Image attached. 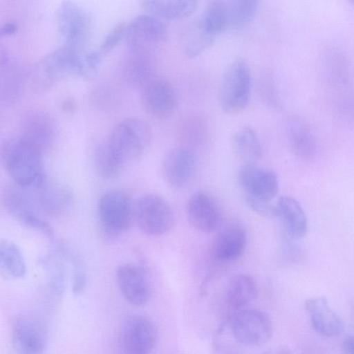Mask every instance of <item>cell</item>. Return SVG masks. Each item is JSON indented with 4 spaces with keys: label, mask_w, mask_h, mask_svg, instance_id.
<instances>
[{
    "label": "cell",
    "mask_w": 354,
    "mask_h": 354,
    "mask_svg": "<svg viewBox=\"0 0 354 354\" xmlns=\"http://www.w3.org/2000/svg\"><path fill=\"white\" fill-rule=\"evenodd\" d=\"M151 138L150 126L140 118L130 117L117 123L95 151V164L99 174L107 179L118 177L142 156Z\"/></svg>",
    "instance_id": "obj_1"
},
{
    "label": "cell",
    "mask_w": 354,
    "mask_h": 354,
    "mask_svg": "<svg viewBox=\"0 0 354 354\" xmlns=\"http://www.w3.org/2000/svg\"><path fill=\"white\" fill-rule=\"evenodd\" d=\"M3 158L14 183L20 186L35 188L46 178L42 150L24 137L5 145Z\"/></svg>",
    "instance_id": "obj_2"
},
{
    "label": "cell",
    "mask_w": 354,
    "mask_h": 354,
    "mask_svg": "<svg viewBox=\"0 0 354 354\" xmlns=\"http://www.w3.org/2000/svg\"><path fill=\"white\" fill-rule=\"evenodd\" d=\"M252 89V74L248 62L236 58L226 68L218 88V102L226 113L242 111L248 104Z\"/></svg>",
    "instance_id": "obj_3"
},
{
    "label": "cell",
    "mask_w": 354,
    "mask_h": 354,
    "mask_svg": "<svg viewBox=\"0 0 354 354\" xmlns=\"http://www.w3.org/2000/svg\"><path fill=\"white\" fill-rule=\"evenodd\" d=\"M101 232L112 239L127 231L133 222V205L129 195L119 189L105 192L97 204Z\"/></svg>",
    "instance_id": "obj_4"
},
{
    "label": "cell",
    "mask_w": 354,
    "mask_h": 354,
    "mask_svg": "<svg viewBox=\"0 0 354 354\" xmlns=\"http://www.w3.org/2000/svg\"><path fill=\"white\" fill-rule=\"evenodd\" d=\"M133 221L144 234L158 236L174 227L175 217L165 198L158 194H148L133 205Z\"/></svg>",
    "instance_id": "obj_5"
},
{
    "label": "cell",
    "mask_w": 354,
    "mask_h": 354,
    "mask_svg": "<svg viewBox=\"0 0 354 354\" xmlns=\"http://www.w3.org/2000/svg\"><path fill=\"white\" fill-rule=\"evenodd\" d=\"M234 339L245 346L266 344L272 333V322L264 312L257 309H239L230 320Z\"/></svg>",
    "instance_id": "obj_6"
},
{
    "label": "cell",
    "mask_w": 354,
    "mask_h": 354,
    "mask_svg": "<svg viewBox=\"0 0 354 354\" xmlns=\"http://www.w3.org/2000/svg\"><path fill=\"white\" fill-rule=\"evenodd\" d=\"M158 339L156 324L144 315H131L125 319L120 327L119 342L127 353H149L156 346Z\"/></svg>",
    "instance_id": "obj_7"
},
{
    "label": "cell",
    "mask_w": 354,
    "mask_h": 354,
    "mask_svg": "<svg viewBox=\"0 0 354 354\" xmlns=\"http://www.w3.org/2000/svg\"><path fill=\"white\" fill-rule=\"evenodd\" d=\"M127 46L136 55H147L157 44L167 39L165 24L158 17L146 14L136 17L126 27Z\"/></svg>",
    "instance_id": "obj_8"
},
{
    "label": "cell",
    "mask_w": 354,
    "mask_h": 354,
    "mask_svg": "<svg viewBox=\"0 0 354 354\" xmlns=\"http://www.w3.org/2000/svg\"><path fill=\"white\" fill-rule=\"evenodd\" d=\"M28 189L15 183L7 186L3 193V205L7 211L24 225L48 235L53 229L36 213Z\"/></svg>",
    "instance_id": "obj_9"
},
{
    "label": "cell",
    "mask_w": 354,
    "mask_h": 354,
    "mask_svg": "<svg viewBox=\"0 0 354 354\" xmlns=\"http://www.w3.org/2000/svg\"><path fill=\"white\" fill-rule=\"evenodd\" d=\"M140 102L148 115L163 120L175 112L178 100L169 82L163 78L153 77L142 87Z\"/></svg>",
    "instance_id": "obj_10"
},
{
    "label": "cell",
    "mask_w": 354,
    "mask_h": 354,
    "mask_svg": "<svg viewBox=\"0 0 354 354\" xmlns=\"http://www.w3.org/2000/svg\"><path fill=\"white\" fill-rule=\"evenodd\" d=\"M57 17L64 45L83 50L89 30L86 14L74 1L64 0L59 7Z\"/></svg>",
    "instance_id": "obj_11"
},
{
    "label": "cell",
    "mask_w": 354,
    "mask_h": 354,
    "mask_svg": "<svg viewBox=\"0 0 354 354\" xmlns=\"http://www.w3.org/2000/svg\"><path fill=\"white\" fill-rule=\"evenodd\" d=\"M238 179L246 196L271 201L278 193L277 174L254 163H244L239 171Z\"/></svg>",
    "instance_id": "obj_12"
},
{
    "label": "cell",
    "mask_w": 354,
    "mask_h": 354,
    "mask_svg": "<svg viewBox=\"0 0 354 354\" xmlns=\"http://www.w3.org/2000/svg\"><path fill=\"white\" fill-rule=\"evenodd\" d=\"M11 337L13 348L19 353H41L47 346V333L43 324L31 317L16 318Z\"/></svg>",
    "instance_id": "obj_13"
},
{
    "label": "cell",
    "mask_w": 354,
    "mask_h": 354,
    "mask_svg": "<svg viewBox=\"0 0 354 354\" xmlns=\"http://www.w3.org/2000/svg\"><path fill=\"white\" fill-rule=\"evenodd\" d=\"M187 214L189 223L205 233L217 231L222 224L223 216L218 204L205 192H198L190 197Z\"/></svg>",
    "instance_id": "obj_14"
},
{
    "label": "cell",
    "mask_w": 354,
    "mask_h": 354,
    "mask_svg": "<svg viewBox=\"0 0 354 354\" xmlns=\"http://www.w3.org/2000/svg\"><path fill=\"white\" fill-rule=\"evenodd\" d=\"M194 168V155L190 149L185 146L170 149L162 162L164 180L173 189L185 187L190 180Z\"/></svg>",
    "instance_id": "obj_15"
},
{
    "label": "cell",
    "mask_w": 354,
    "mask_h": 354,
    "mask_svg": "<svg viewBox=\"0 0 354 354\" xmlns=\"http://www.w3.org/2000/svg\"><path fill=\"white\" fill-rule=\"evenodd\" d=\"M116 281L124 298L131 305L143 306L151 297V288L142 268L132 263H124L116 270Z\"/></svg>",
    "instance_id": "obj_16"
},
{
    "label": "cell",
    "mask_w": 354,
    "mask_h": 354,
    "mask_svg": "<svg viewBox=\"0 0 354 354\" xmlns=\"http://www.w3.org/2000/svg\"><path fill=\"white\" fill-rule=\"evenodd\" d=\"M305 308L314 329L318 333L328 337L341 334L343 323L330 308L326 297L320 296L308 299L305 302Z\"/></svg>",
    "instance_id": "obj_17"
},
{
    "label": "cell",
    "mask_w": 354,
    "mask_h": 354,
    "mask_svg": "<svg viewBox=\"0 0 354 354\" xmlns=\"http://www.w3.org/2000/svg\"><path fill=\"white\" fill-rule=\"evenodd\" d=\"M38 205L46 214L58 216L65 213L71 207L73 201L71 189L59 182L46 178L37 187Z\"/></svg>",
    "instance_id": "obj_18"
},
{
    "label": "cell",
    "mask_w": 354,
    "mask_h": 354,
    "mask_svg": "<svg viewBox=\"0 0 354 354\" xmlns=\"http://www.w3.org/2000/svg\"><path fill=\"white\" fill-rule=\"evenodd\" d=\"M245 245V231L238 225H232L216 235L212 247V255L218 261H232L242 254Z\"/></svg>",
    "instance_id": "obj_19"
},
{
    "label": "cell",
    "mask_w": 354,
    "mask_h": 354,
    "mask_svg": "<svg viewBox=\"0 0 354 354\" xmlns=\"http://www.w3.org/2000/svg\"><path fill=\"white\" fill-rule=\"evenodd\" d=\"M198 3V0H140V7L148 15L172 20L189 17Z\"/></svg>",
    "instance_id": "obj_20"
},
{
    "label": "cell",
    "mask_w": 354,
    "mask_h": 354,
    "mask_svg": "<svg viewBox=\"0 0 354 354\" xmlns=\"http://www.w3.org/2000/svg\"><path fill=\"white\" fill-rule=\"evenodd\" d=\"M277 206V217L283 221L289 234L295 238L305 236L308 229V221L305 212L299 202L290 196H281Z\"/></svg>",
    "instance_id": "obj_21"
},
{
    "label": "cell",
    "mask_w": 354,
    "mask_h": 354,
    "mask_svg": "<svg viewBox=\"0 0 354 354\" xmlns=\"http://www.w3.org/2000/svg\"><path fill=\"white\" fill-rule=\"evenodd\" d=\"M286 131L289 145L295 155L304 160L314 157L317 151L316 142L304 121L298 118L290 119Z\"/></svg>",
    "instance_id": "obj_22"
},
{
    "label": "cell",
    "mask_w": 354,
    "mask_h": 354,
    "mask_svg": "<svg viewBox=\"0 0 354 354\" xmlns=\"http://www.w3.org/2000/svg\"><path fill=\"white\" fill-rule=\"evenodd\" d=\"M216 38L204 27L198 19L186 27L181 34V49L187 57L194 58L209 48Z\"/></svg>",
    "instance_id": "obj_23"
},
{
    "label": "cell",
    "mask_w": 354,
    "mask_h": 354,
    "mask_svg": "<svg viewBox=\"0 0 354 354\" xmlns=\"http://www.w3.org/2000/svg\"><path fill=\"white\" fill-rule=\"evenodd\" d=\"M0 272L10 279H21L27 273L24 254L15 243L8 240L0 241Z\"/></svg>",
    "instance_id": "obj_24"
},
{
    "label": "cell",
    "mask_w": 354,
    "mask_h": 354,
    "mask_svg": "<svg viewBox=\"0 0 354 354\" xmlns=\"http://www.w3.org/2000/svg\"><path fill=\"white\" fill-rule=\"evenodd\" d=\"M257 287L254 279L246 274H239L231 279L226 291L228 305L235 309L243 308L257 295Z\"/></svg>",
    "instance_id": "obj_25"
},
{
    "label": "cell",
    "mask_w": 354,
    "mask_h": 354,
    "mask_svg": "<svg viewBox=\"0 0 354 354\" xmlns=\"http://www.w3.org/2000/svg\"><path fill=\"white\" fill-rule=\"evenodd\" d=\"M232 148L244 163H254L261 156L258 136L250 128H243L234 133L232 136Z\"/></svg>",
    "instance_id": "obj_26"
},
{
    "label": "cell",
    "mask_w": 354,
    "mask_h": 354,
    "mask_svg": "<svg viewBox=\"0 0 354 354\" xmlns=\"http://www.w3.org/2000/svg\"><path fill=\"white\" fill-rule=\"evenodd\" d=\"M24 138L34 143L41 150L48 145L54 136L51 119L44 113H35L27 118Z\"/></svg>",
    "instance_id": "obj_27"
},
{
    "label": "cell",
    "mask_w": 354,
    "mask_h": 354,
    "mask_svg": "<svg viewBox=\"0 0 354 354\" xmlns=\"http://www.w3.org/2000/svg\"><path fill=\"white\" fill-rule=\"evenodd\" d=\"M200 20L210 33L218 37L229 27L228 3L225 0H210Z\"/></svg>",
    "instance_id": "obj_28"
},
{
    "label": "cell",
    "mask_w": 354,
    "mask_h": 354,
    "mask_svg": "<svg viewBox=\"0 0 354 354\" xmlns=\"http://www.w3.org/2000/svg\"><path fill=\"white\" fill-rule=\"evenodd\" d=\"M261 0H232L228 3L229 27L239 30L249 25L255 17Z\"/></svg>",
    "instance_id": "obj_29"
},
{
    "label": "cell",
    "mask_w": 354,
    "mask_h": 354,
    "mask_svg": "<svg viewBox=\"0 0 354 354\" xmlns=\"http://www.w3.org/2000/svg\"><path fill=\"white\" fill-rule=\"evenodd\" d=\"M136 56L124 66L123 76L129 85L142 88L153 77V69L149 60L144 55Z\"/></svg>",
    "instance_id": "obj_30"
},
{
    "label": "cell",
    "mask_w": 354,
    "mask_h": 354,
    "mask_svg": "<svg viewBox=\"0 0 354 354\" xmlns=\"http://www.w3.org/2000/svg\"><path fill=\"white\" fill-rule=\"evenodd\" d=\"M101 56L99 51L84 53L80 59L77 75L86 80L94 79L99 71Z\"/></svg>",
    "instance_id": "obj_31"
},
{
    "label": "cell",
    "mask_w": 354,
    "mask_h": 354,
    "mask_svg": "<svg viewBox=\"0 0 354 354\" xmlns=\"http://www.w3.org/2000/svg\"><path fill=\"white\" fill-rule=\"evenodd\" d=\"M126 27L124 23H119L107 34L100 48L99 52L102 55L111 52L120 43L125 36Z\"/></svg>",
    "instance_id": "obj_32"
},
{
    "label": "cell",
    "mask_w": 354,
    "mask_h": 354,
    "mask_svg": "<svg viewBox=\"0 0 354 354\" xmlns=\"http://www.w3.org/2000/svg\"><path fill=\"white\" fill-rule=\"evenodd\" d=\"M48 265L49 270V288L57 295H60L64 287V270L61 264L57 262H53Z\"/></svg>",
    "instance_id": "obj_33"
},
{
    "label": "cell",
    "mask_w": 354,
    "mask_h": 354,
    "mask_svg": "<svg viewBox=\"0 0 354 354\" xmlns=\"http://www.w3.org/2000/svg\"><path fill=\"white\" fill-rule=\"evenodd\" d=\"M249 207L257 214L265 217H277V206L270 203V201L261 200L246 196Z\"/></svg>",
    "instance_id": "obj_34"
},
{
    "label": "cell",
    "mask_w": 354,
    "mask_h": 354,
    "mask_svg": "<svg viewBox=\"0 0 354 354\" xmlns=\"http://www.w3.org/2000/svg\"><path fill=\"white\" fill-rule=\"evenodd\" d=\"M86 282L85 275L81 269L75 268L73 279V292L75 294H80L84 288Z\"/></svg>",
    "instance_id": "obj_35"
},
{
    "label": "cell",
    "mask_w": 354,
    "mask_h": 354,
    "mask_svg": "<svg viewBox=\"0 0 354 354\" xmlns=\"http://www.w3.org/2000/svg\"><path fill=\"white\" fill-rule=\"evenodd\" d=\"M342 349L344 353L351 354L353 351V335L346 336L342 342Z\"/></svg>",
    "instance_id": "obj_36"
},
{
    "label": "cell",
    "mask_w": 354,
    "mask_h": 354,
    "mask_svg": "<svg viewBox=\"0 0 354 354\" xmlns=\"http://www.w3.org/2000/svg\"><path fill=\"white\" fill-rule=\"evenodd\" d=\"M17 27L12 23L4 24L0 27V37L10 35L16 32Z\"/></svg>",
    "instance_id": "obj_37"
},
{
    "label": "cell",
    "mask_w": 354,
    "mask_h": 354,
    "mask_svg": "<svg viewBox=\"0 0 354 354\" xmlns=\"http://www.w3.org/2000/svg\"><path fill=\"white\" fill-rule=\"evenodd\" d=\"M348 1H350L351 3H353V0H348Z\"/></svg>",
    "instance_id": "obj_38"
},
{
    "label": "cell",
    "mask_w": 354,
    "mask_h": 354,
    "mask_svg": "<svg viewBox=\"0 0 354 354\" xmlns=\"http://www.w3.org/2000/svg\"><path fill=\"white\" fill-rule=\"evenodd\" d=\"M198 1H200V0H198Z\"/></svg>",
    "instance_id": "obj_39"
}]
</instances>
